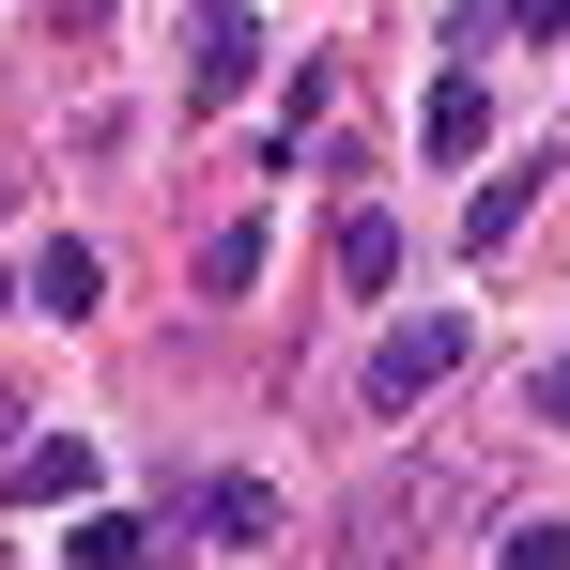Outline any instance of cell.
I'll return each instance as SVG.
<instances>
[{"instance_id": "6da1fadb", "label": "cell", "mask_w": 570, "mask_h": 570, "mask_svg": "<svg viewBox=\"0 0 570 570\" xmlns=\"http://www.w3.org/2000/svg\"><path fill=\"white\" fill-rule=\"evenodd\" d=\"M448 371H463V308H432V324H401V340L371 355V416H416V401H432Z\"/></svg>"}, {"instance_id": "7a4b0ae2", "label": "cell", "mask_w": 570, "mask_h": 570, "mask_svg": "<svg viewBox=\"0 0 570 570\" xmlns=\"http://www.w3.org/2000/svg\"><path fill=\"white\" fill-rule=\"evenodd\" d=\"M247 62H263V31H247L232 0H200V47H186V108H232V94H247Z\"/></svg>"}, {"instance_id": "3957f363", "label": "cell", "mask_w": 570, "mask_h": 570, "mask_svg": "<svg viewBox=\"0 0 570 570\" xmlns=\"http://www.w3.org/2000/svg\"><path fill=\"white\" fill-rule=\"evenodd\" d=\"M16 493H31V509H94V432H47V448H16Z\"/></svg>"}, {"instance_id": "277c9868", "label": "cell", "mask_w": 570, "mask_h": 570, "mask_svg": "<svg viewBox=\"0 0 570 570\" xmlns=\"http://www.w3.org/2000/svg\"><path fill=\"white\" fill-rule=\"evenodd\" d=\"M416 139H432L448 170H463V155H493V94H478V78H432V108H416Z\"/></svg>"}, {"instance_id": "5b68a950", "label": "cell", "mask_w": 570, "mask_h": 570, "mask_svg": "<svg viewBox=\"0 0 570 570\" xmlns=\"http://www.w3.org/2000/svg\"><path fill=\"white\" fill-rule=\"evenodd\" d=\"M340 278H355V293L401 278V216H385V200H355V216H340Z\"/></svg>"}, {"instance_id": "8992f818", "label": "cell", "mask_w": 570, "mask_h": 570, "mask_svg": "<svg viewBox=\"0 0 570 570\" xmlns=\"http://www.w3.org/2000/svg\"><path fill=\"white\" fill-rule=\"evenodd\" d=\"M94 293H108V263H94V247H78V232H62V247L31 263V308H94Z\"/></svg>"}, {"instance_id": "52a82bcc", "label": "cell", "mask_w": 570, "mask_h": 570, "mask_svg": "<svg viewBox=\"0 0 570 570\" xmlns=\"http://www.w3.org/2000/svg\"><path fill=\"white\" fill-rule=\"evenodd\" d=\"M200 524H216V540H278V493H263V478H216Z\"/></svg>"}, {"instance_id": "ba28073f", "label": "cell", "mask_w": 570, "mask_h": 570, "mask_svg": "<svg viewBox=\"0 0 570 570\" xmlns=\"http://www.w3.org/2000/svg\"><path fill=\"white\" fill-rule=\"evenodd\" d=\"M247 278H263V216H232V232L200 247V293H247Z\"/></svg>"}, {"instance_id": "9c48e42d", "label": "cell", "mask_w": 570, "mask_h": 570, "mask_svg": "<svg viewBox=\"0 0 570 570\" xmlns=\"http://www.w3.org/2000/svg\"><path fill=\"white\" fill-rule=\"evenodd\" d=\"M62 556H78V570H139V524H124V509H78V540H62Z\"/></svg>"}, {"instance_id": "30bf717a", "label": "cell", "mask_w": 570, "mask_h": 570, "mask_svg": "<svg viewBox=\"0 0 570 570\" xmlns=\"http://www.w3.org/2000/svg\"><path fill=\"white\" fill-rule=\"evenodd\" d=\"M493 570H570V524H509V540H493Z\"/></svg>"}, {"instance_id": "8fae6325", "label": "cell", "mask_w": 570, "mask_h": 570, "mask_svg": "<svg viewBox=\"0 0 570 570\" xmlns=\"http://www.w3.org/2000/svg\"><path fill=\"white\" fill-rule=\"evenodd\" d=\"M509 31H540V47H556V31H570V0H509Z\"/></svg>"}, {"instance_id": "7c38bea8", "label": "cell", "mask_w": 570, "mask_h": 570, "mask_svg": "<svg viewBox=\"0 0 570 570\" xmlns=\"http://www.w3.org/2000/svg\"><path fill=\"white\" fill-rule=\"evenodd\" d=\"M540 432H570V355H556V371H540Z\"/></svg>"}, {"instance_id": "4fadbf2b", "label": "cell", "mask_w": 570, "mask_h": 570, "mask_svg": "<svg viewBox=\"0 0 570 570\" xmlns=\"http://www.w3.org/2000/svg\"><path fill=\"white\" fill-rule=\"evenodd\" d=\"M47 16H62V31H108V0H47Z\"/></svg>"}, {"instance_id": "5bb4252c", "label": "cell", "mask_w": 570, "mask_h": 570, "mask_svg": "<svg viewBox=\"0 0 570 570\" xmlns=\"http://www.w3.org/2000/svg\"><path fill=\"white\" fill-rule=\"evenodd\" d=\"M0 308H16V293H0Z\"/></svg>"}]
</instances>
